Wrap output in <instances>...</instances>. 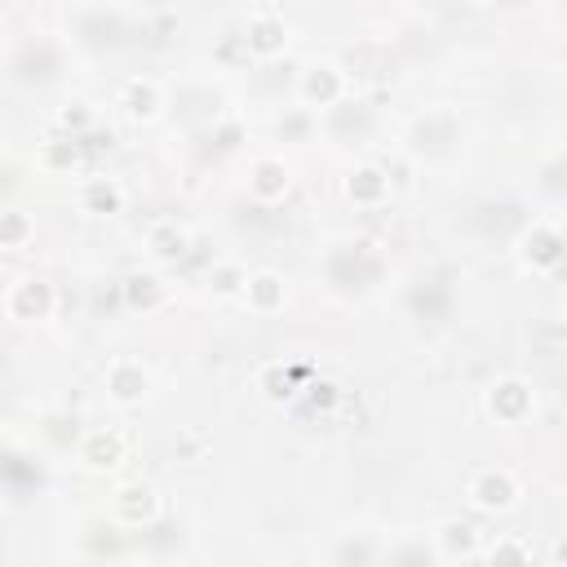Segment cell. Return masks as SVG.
<instances>
[{"instance_id": "6da1fadb", "label": "cell", "mask_w": 567, "mask_h": 567, "mask_svg": "<svg viewBox=\"0 0 567 567\" xmlns=\"http://www.w3.org/2000/svg\"><path fill=\"white\" fill-rule=\"evenodd\" d=\"M510 479L505 474H483L479 483H474V496H479V501L483 505H510Z\"/></svg>"}, {"instance_id": "7a4b0ae2", "label": "cell", "mask_w": 567, "mask_h": 567, "mask_svg": "<svg viewBox=\"0 0 567 567\" xmlns=\"http://www.w3.org/2000/svg\"><path fill=\"white\" fill-rule=\"evenodd\" d=\"M129 98H133V115H151V103H156V89L151 85H129Z\"/></svg>"}, {"instance_id": "3957f363", "label": "cell", "mask_w": 567, "mask_h": 567, "mask_svg": "<svg viewBox=\"0 0 567 567\" xmlns=\"http://www.w3.org/2000/svg\"><path fill=\"white\" fill-rule=\"evenodd\" d=\"M115 452H120V443H115V439H93V448H89L93 465H111V461H115Z\"/></svg>"}, {"instance_id": "277c9868", "label": "cell", "mask_w": 567, "mask_h": 567, "mask_svg": "<svg viewBox=\"0 0 567 567\" xmlns=\"http://www.w3.org/2000/svg\"><path fill=\"white\" fill-rule=\"evenodd\" d=\"M275 297H279L275 279H271V275H262V279H257V302H275Z\"/></svg>"}, {"instance_id": "5b68a950", "label": "cell", "mask_w": 567, "mask_h": 567, "mask_svg": "<svg viewBox=\"0 0 567 567\" xmlns=\"http://www.w3.org/2000/svg\"><path fill=\"white\" fill-rule=\"evenodd\" d=\"M253 36H257V45H262V49H271V45H275V36H284V31H279V27H253Z\"/></svg>"}, {"instance_id": "8992f818", "label": "cell", "mask_w": 567, "mask_h": 567, "mask_svg": "<svg viewBox=\"0 0 567 567\" xmlns=\"http://www.w3.org/2000/svg\"><path fill=\"white\" fill-rule=\"evenodd\" d=\"M315 98H320V93H332V76H310V85H306Z\"/></svg>"}]
</instances>
